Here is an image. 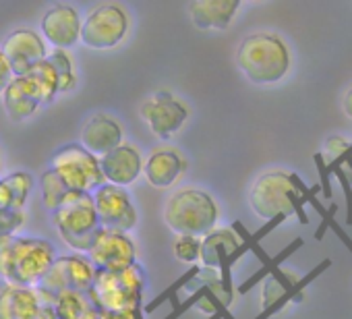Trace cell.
Masks as SVG:
<instances>
[{
	"label": "cell",
	"instance_id": "cell-24",
	"mask_svg": "<svg viewBox=\"0 0 352 319\" xmlns=\"http://www.w3.org/2000/svg\"><path fill=\"white\" fill-rule=\"evenodd\" d=\"M298 280H300L298 274H294L290 270H282V267H278L276 272L265 276L263 286H261V307H263V311L272 309Z\"/></svg>",
	"mask_w": 352,
	"mask_h": 319
},
{
	"label": "cell",
	"instance_id": "cell-21",
	"mask_svg": "<svg viewBox=\"0 0 352 319\" xmlns=\"http://www.w3.org/2000/svg\"><path fill=\"white\" fill-rule=\"evenodd\" d=\"M239 9V0H193L189 5V17L201 32H222L230 28Z\"/></svg>",
	"mask_w": 352,
	"mask_h": 319
},
{
	"label": "cell",
	"instance_id": "cell-10",
	"mask_svg": "<svg viewBox=\"0 0 352 319\" xmlns=\"http://www.w3.org/2000/svg\"><path fill=\"white\" fill-rule=\"evenodd\" d=\"M96 278V267L83 253L60 255L54 259L50 270L40 280V288L54 298L63 292H85L91 288Z\"/></svg>",
	"mask_w": 352,
	"mask_h": 319
},
{
	"label": "cell",
	"instance_id": "cell-30",
	"mask_svg": "<svg viewBox=\"0 0 352 319\" xmlns=\"http://www.w3.org/2000/svg\"><path fill=\"white\" fill-rule=\"evenodd\" d=\"M298 247H302V241H300V239H296V241H294L292 245H288V247H286V249H284V251H282L280 255H276L274 259H267V261H265V267H263V270H261L259 274H255L253 278H249V282H247V284H243V286H241V292H247V290H249L251 286H255V284H257L259 280L263 282V278H265V276H270L272 272H276V270L280 267V263H282V261H284V259H286L288 255H292V253H294V251H296Z\"/></svg>",
	"mask_w": 352,
	"mask_h": 319
},
{
	"label": "cell",
	"instance_id": "cell-9",
	"mask_svg": "<svg viewBox=\"0 0 352 319\" xmlns=\"http://www.w3.org/2000/svg\"><path fill=\"white\" fill-rule=\"evenodd\" d=\"M54 300L40 286L0 282V319H56Z\"/></svg>",
	"mask_w": 352,
	"mask_h": 319
},
{
	"label": "cell",
	"instance_id": "cell-32",
	"mask_svg": "<svg viewBox=\"0 0 352 319\" xmlns=\"http://www.w3.org/2000/svg\"><path fill=\"white\" fill-rule=\"evenodd\" d=\"M25 212H11L0 210V236L19 234V230L25 226Z\"/></svg>",
	"mask_w": 352,
	"mask_h": 319
},
{
	"label": "cell",
	"instance_id": "cell-2",
	"mask_svg": "<svg viewBox=\"0 0 352 319\" xmlns=\"http://www.w3.org/2000/svg\"><path fill=\"white\" fill-rule=\"evenodd\" d=\"M292 58L286 42L272 32L247 36L236 50V67L255 85H276L290 71Z\"/></svg>",
	"mask_w": 352,
	"mask_h": 319
},
{
	"label": "cell",
	"instance_id": "cell-15",
	"mask_svg": "<svg viewBox=\"0 0 352 319\" xmlns=\"http://www.w3.org/2000/svg\"><path fill=\"white\" fill-rule=\"evenodd\" d=\"M187 173V157L174 145H160L143 157V173L145 183L157 191H166L174 187Z\"/></svg>",
	"mask_w": 352,
	"mask_h": 319
},
{
	"label": "cell",
	"instance_id": "cell-4",
	"mask_svg": "<svg viewBox=\"0 0 352 319\" xmlns=\"http://www.w3.org/2000/svg\"><path fill=\"white\" fill-rule=\"evenodd\" d=\"M249 206L265 222L288 216H298L300 224L309 222L305 214V197L294 185V175L284 170L261 175L249 191Z\"/></svg>",
	"mask_w": 352,
	"mask_h": 319
},
{
	"label": "cell",
	"instance_id": "cell-16",
	"mask_svg": "<svg viewBox=\"0 0 352 319\" xmlns=\"http://www.w3.org/2000/svg\"><path fill=\"white\" fill-rule=\"evenodd\" d=\"M81 21L83 17L73 5H52L40 21V34L54 50H69L79 44Z\"/></svg>",
	"mask_w": 352,
	"mask_h": 319
},
{
	"label": "cell",
	"instance_id": "cell-35",
	"mask_svg": "<svg viewBox=\"0 0 352 319\" xmlns=\"http://www.w3.org/2000/svg\"><path fill=\"white\" fill-rule=\"evenodd\" d=\"M13 77H15V75H13V71H11V65L7 63L3 50H0V96H3V91L7 89V85L11 83Z\"/></svg>",
	"mask_w": 352,
	"mask_h": 319
},
{
	"label": "cell",
	"instance_id": "cell-19",
	"mask_svg": "<svg viewBox=\"0 0 352 319\" xmlns=\"http://www.w3.org/2000/svg\"><path fill=\"white\" fill-rule=\"evenodd\" d=\"M3 106L13 122L32 118L42 106V91L32 75H15L3 91Z\"/></svg>",
	"mask_w": 352,
	"mask_h": 319
},
{
	"label": "cell",
	"instance_id": "cell-14",
	"mask_svg": "<svg viewBox=\"0 0 352 319\" xmlns=\"http://www.w3.org/2000/svg\"><path fill=\"white\" fill-rule=\"evenodd\" d=\"M0 50H3L7 63L11 65L13 75H28L36 65L46 60V56L50 52L42 34L32 28L13 30L5 38L3 48Z\"/></svg>",
	"mask_w": 352,
	"mask_h": 319
},
{
	"label": "cell",
	"instance_id": "cell-11",
	"mask_svg": "<svg viewBox=\"0 0 352 319\" xmlns=\"http://www.w3.org/2000/svg\"><path fill=\"white\" fill-rule=\"evenodd\" d=\"M139 114L157 139H170L189 120V106L170 91H155L141 102Z\"/></svg>",
	"mask_w": 352,
	"mask_h": 319
},
{
	"label": "cell",
	"instance_id": "cell-23",
	"mask_svg": "<svg viewBox=\"0 0 352 319\" xmlns=\"http://www.w3.org/2000/svg\"><path fill=\"white\" fill-rule=\"evenodd\" d=\"M56 319H98L100 311L85 292H63L54 300Z\"/></svg>",
	"mask_w": 352,
	"mask_h": 319
},
{
	"label": "cell",
	"instance_id": "cell-38",
	"mask_svg": "<svg viewBox=\"0 0 352 319\" xmlns=\"http://www.w3.org/2000/svg\"><path fill=\"white\" fill-rule=\"evenodd\" d=\"M342 164L352 173V143H350V149H348V151L344 153V157H342Z\"/></svg>",
	"mask_w": 352,
	"mask_h": 319
},
{
	"label": "cell",
	"instance_id": "cell-3",
	"mask_svg": "<svg viewBox=\"0 0 352 319\" xmlns=\"http://www.w3.org/2000/svg\"><path fill=\"white\" fill-rule=\"evenodd\" d=\"M220 208L216 199L195 187L174 191L164 206V222L174 236H206L218 226Z\"/></svg>",
	"mask_w": 352,
	"mask_h": 319
},
{
	"label": "cell",
	"instance_id": "cell-29",
	"mask_svg": "<svg viewBox=\"0 0 352 319\" xmlns=\"http://www.w3.org/2000/svg\"><path fill=\"white\" fill-rule=\"evenodd\" d=\"M174 257L181 263L195 265L201 257V239L199 236H176L172 245Z\"/></svg>",
	"mask_w": 352,
	"mask_h": 319
},
{
	"label": "cell",
	"instance_id": "cell-31",
	"mask_svg": "<svg viewBox=\"0 0 352 319\" xmlns=\"http://www.w3.org/2000/svg\"><path fill=\"white\" fill-rule=\"evenodd\" d=\"M327 168H329V175H333L340 181V187H342L344 197H346V222L352 226V187H350V179H348V175L344 170L342 160H333Z\"/></svg>",
	"mask_w": 352,
	"mask_h": 319
},
{
	"label": "cell",
	"instance_id": "cell-22",
	"mask_svg": "<svg viewBox=\"0 0 352 319\" xmlns=\"http://www.w3.org/2000/svg\"><path fill=\"white\" fill-rule=\"evenodd\" d=\"M34 189V177L30 173H11L0 179V210L23 212L28 197Z\"/></svg>",
	"mask_w": 352,
	"mask_h": 319
},
{
	"label": "cell",
	"instance_id": "cell-33",
	"mask_svg": "<svg viewBox=\"0 0 352 319\" xmlns=\"http://www.w3.org/2000/svg\"><path fill=\"white\" fill-rule=\"evenodd\" d=\"M315 164H317V173H319V181H321L319 189L323 191V195L327 199H331V183H329L331 175H329V168L325 164V155L323 153H315Z\"/></svg>",
	"mask_w": 352,
	"mask_h": 319
},
{
	"label": "cell",
	"instance_id": "cell-26",
	"mask_svg": "<svg viewBox=\"0 0 352 319\" xmlns=\"http://www.w3.org/2000/svg\"><path fill=\"white\" fill-rule=\"evenodd\" d=\"M40 189H42V201H44V206H46V210L52 214L54 210H58L63 204H65V199L73 193L50 168L42 175V179H40Z\"/></svg>",
	"mask_w": 352,
	"mask_h": 319
},
{
	"label": "cell",
	"instance_id": "cell-6",
	"mask_svg": "<svg viewBox=\"0 0 352 319\" xmlns=\"http://www.w3.org/2000/svg\"><path fill=\"white\" fill-rule=\"evenodd\" d=\"M52 222L60 234V239L75 249L77 253H87L98 230V214L94 206V197L89 193H77L73 191L65 204L52 212Z\"/></svg>",
	"mask_w": 352,
	"mask_h": 319
},
{
	"label": "cell",
	"instance_id": "cell-1",
	"mask_svg": "<svg viewBox=\"0 0 352 319\" xmlns=\"http://www.w3.org/2000/svg\"><path fill=\"white\" fill-rule=\"evenodd\" d=\"M56 257L54 245L46 239L0 236V280L15 286H38Z\"/></svg>",
	"mask_w": 352,
	"mask_h": 319
},
{
	"label": "cell",
	"instance_id": "cell-37",
	"mask_svg": "<svg viewBox=\"0 0 352 319\" xmlns=\"http://www.w3.org/2000/svg\"><path fill=\"white\" fill-rule=\"evenodd\" d=\"M342 108H344V114H346L348 118H352V87L346 91V96H344V100H342Z\"/></svg>",
	"mask_w": 352,
	"mask_h": 319
},
{
	"label": "cell",
	"instance_id": "cell-17",
	"mask_svg": "<svg viewBox=\"0 0 352 319\" xmlns=\"http://www.w3.org/2000/svg\"><path fill=\"white\" fill-rule=\"evenodd\" d=\"M100 168L106 185L126 189L137 183L143 173V153L135 143L124 141L100 157Z\"/></svg>",
	"mask_w": 352,
	"mask_h": 319
},
{
	"label": "cell",
	"instance_id": "cell-36",
	"mask_svg": "<svg viewBox=\"0 0 352 319\" xmlns=\"http://www.w3.org/2000/svg\"><path fill=\"white\" fill-rule=\"evenodd\" d=\"M98 319H137L135 311H100Z\"/></svg>",
	"mask_w": 352,
	"mask_h": 319
},
{
	"label": "cell",
	"instance_id": "cell-13",
	"mask_svg": "<svg viewBox=\"0 0 352 319\" xmlns=\"http://www.w3.org/2000/svg\"><path fill=\"white\" fill-rule=\"evenodd\" d=\"M85 255L96 270L120 272L137 263V245L131 234L100 228Z\"/></svg>",
	"mask_w": 352,
	"mask_h": 319
},
{
	"label": "cell",
	"instance_id": "cell-27",
	"mask_svg": "<svg viewBox=\"0 0 352 319\" xmlns=\"http://www.w3.org/2000/svg\"><path fill=\"white\" fill-rule=\"evenodd\" d=\"M329 265H331V261H329V259L321 261V263H319L315 270H311L307 276H302V278H300V280H298V282H296V284H294V286H292V288H290V290H288V292H286V294H284V296H282V298H280V300H278V302H276L272 309H267V311H261V315H259L257 319H267V317H272L276 311L284 309L288 302H292V300H300V298H302V290H305V288H307V286H309V284H311L315 278H319V276H321V272H325Z\"/></svg>",
	"mask_w": 352,
	"mask_h": 319
},
{
	"label": "cell",
	"instance_id": "cell-7",
	"mask_svg": "<svg viewBox=\"0 0 352 319\" xmlns=\"http://www.w3.org/2000/svg\"><path fill=\"white\" fill-rule=\"evenodd\" d=\"M50 170L77 193H94L104 185L100 157L89 153L81 143H69L60 147L50 162Z\"/></svg>",
	"mask_w": 352,
	"mask_h": 319
},
{
	"label": "cell",
	"instance_id": "cell-25",
	"mask_svg": "<svg viewBox=\"0 0 352 319\" xmlns=\"http://www.w3.org/2000/svg\"><path fill=\"white\" fill-rule=\"evenodd\" d=\"M50 65L54 67L58 75V89L60 94L73 91L77 87V67L69 50H50L48 56Z\"/></svg>",
	"mask_w": 352,
	"mask_h": 319
},
{
	"label": "cell",
	"instance_id": "cell-34",
	"mask_svg": "<svg viewBox=\"0 0 352 319\" xmlns=\"http://www.w3.org/2000/svg\"><path fill=\"white\" fill-rule=\"evenodd\" d=\"M350 149V143L346 141V139H342V137H331V139H327V143H325V151L333 157V160H342L344 157V153ZM331 160V162H333Z\"/></svg>",
	"mask_w": 352,
	"mask_h": 319
},
{
	"label": "cell",
	"instance_id": "cell-20",
	"mask_svg": "<svg viewBox=\"0 0 352 319\" xmlns=\"http://www.w3.org/2000/svg\"><path fill=\"white\" fill-rule=\"evenodd\" d=\"M120 143H124V129L114 116L98 112L85 120L81 129V145L96 157L106 155Z\"/></svg>",
	"mask_w": 352,
	"mask_h": 319
},
{
	"label": "cell",
	"instance_id": "cell-8",
	"mask_svg": "<svg viewBox=\"0 0 352 319\" xmlns=\"http://www.w3.org/2000/svg\"><path fill=\"white\" fill-rule=\"evenodd\" d=\"M131 30V17L118 3H102L94 7L81 21L79 42L91 50H112L124 42Z\"/></svg>",
	"mask_w": 352,
	"mask_h": 319
},
{
	"label": "cell",
	"instance_id": "cell-28",
	"mask_svg": "<svg viewBox=\"0 0 352 319\" xmlns=\"http://www.w3.org/2000/svg\"><path fill=\"white\" fill-rule=\"evenodd\" d=\"M28 75H32L36 79V83H38V87L42 91L44 104H50V102L56 100V96L60 94V89H58V75H56V71H54V67L50 65L48 58L42 60L40 65H36Z\"/></svg>",
	"mask_w": 352,
	"mask_h": 319
},
{
	"label": "cell",
	"instance_id": "cell-5",
	"mask_svg": "<svg viewBox=\"0 0 352 319\" xmlns=\"http://www.w3.org/2000/svg\"><path fill=\"white\" fill-rule=\"evenodd\" d=\"M145 288V272L139 263L120 272L96 270L87 296L98 311H139Z\"/></svg>",
	"mask_w": 352,
	"mask_h": 319
},
{
	"label": "cell",
	"instance_id": "cell-18",
	"mask_svg": "<svg viewBox=\"0 0 352 319\" xmlns=\"http://www.w3.org/2000/svg\"><path fill=\"white\" fill-rule=\"evenodd\" d=\"M245 249H247V243H243L241 236L232 228H214L206 236H201L199 263L201 267L228 272L232 259L245 253Z\"/></svg>",
	"mask_w": 352,
	"mask_h": 319
},
{
	"label": "cell",
	"instance_id": "cell-12",
	"mask_svg": "<svg viewBox=\"0 0 352 319\" xmlns=\"http://www.w3.org/2000/svg\"><path fill=\"white\" fill-rule=\"evenodd\" d=\"M91 197H94L100 228L129 234L137 226V220H139L137 208L126 189L104 183L100 189L91 193Z\"/></svg>",
	"mask_w": 352,
	"mask_h": 319
}]
</instances>
